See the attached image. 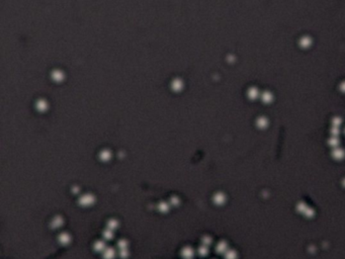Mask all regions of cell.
<instances>
[{"label":"cell","instance_id":"1","mask_svg":"<svg viewBox=\"0 0 345 259\" xmlns=\"http://www.w3.org/2000/svg\"><path fill=\"white\" fill-rule=\"evenodd\" d=\"M248 95H249V97H250L251 99H255V98L258 97V95H259L258 89L255 88V87H251L250 89H249Z\"/></svg>","mask_w":345,"mask_h":259},{"label":"cell","instance_id":"2","mask_svg":"<svg viewBox=\"0 0 345 259\" xmlns=\"http://www.w3.org/2000/svg\"><path fill=\"white\" fill-rule=\"evenodd\" d=\"M271 99H272L271 93H269L267 91L262 93V100H264L265 102H269V101H271Z\"/></svg>","mask_w":345,"mask_h":259},{"label":"cell","instance_id":"3","mask_svg":"<svg viewBox=\"0 0 345 259\" xmlns=\"http://www.w3.org/2000/svg\"><path fill=\"white\" fill-rule=\"evenodd\" d=\"M310 44H311V40L309 38H303L302 39V42H301V45L303 47H309Z\"/></svg>","mask_w":345,"mask_h":259},{"label":"cell","instance_id":"4","mask_svg":"<svg viewBox=\"0 0 345 259\" xmlns=\"http://www.w3.org/2000/svg\"><path fill=\"white\" fill-rule=\"evenodd\" d=\"M339 88H340V91L345 93V81L342 82V83L340 84V86H339Z\"/></svg>","mask_w":345,"mask_h":259}]
</instances>
